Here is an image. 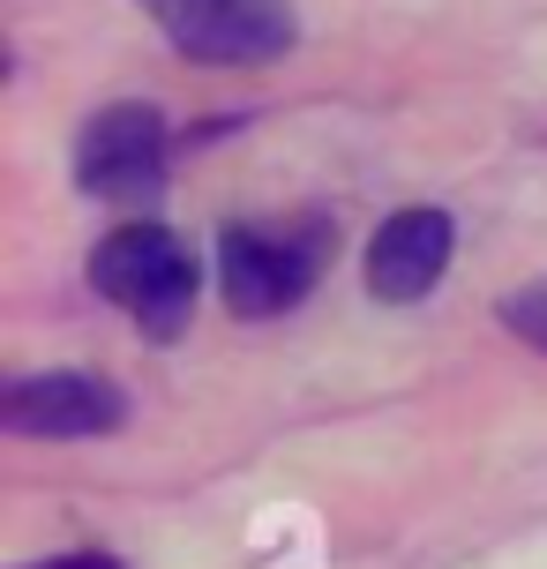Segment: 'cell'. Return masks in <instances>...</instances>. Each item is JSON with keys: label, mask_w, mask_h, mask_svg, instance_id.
<instances>
[{"label": "cell", "mask_w": 547, "mask_h": 569, "mask_svg": "<svg viewBox=\"0 0 547 569\" xmlns=\"http://www.w3.org/2000/svg\"><path fill=\"white\" fill-rule=\"evenodd\" d=\"M338 256V226L322 210H286V218H240L218 232V300L240 322H278L322 284Z\"/></svg>", "instance_id": "1"}, {"label": "cell", "mask_w": 547, "mask_h": 569, "mask_svg": "<svg viewBox=\"0 0 547 569\" xmlns=\"http://www.w3.org/2000/svg\"><path fill=\"white\" fill-rule=\"evenodd\" d=\"M83 278H90V292H98L106 308H120L136 330H143V345H173L180 330H188V315H196L202 262L173 226L136 218V226L106 232V240L90 248Z\"/></svg>", "instance_id": "2"}, {"label": "cell", "mask_w": 547, "mask_h": 569, "mask_svg": "<svg viewBox=\"0 0 547 569\" xmlns=\"http://www.w3.org/2000/svg\"><path fill=\"white\" fill-rule=\"evenodd\" d=\"M173 180V128L158 106L120 98L98 106L76 136V188L90 202H158Z\"/></svg>", "instance_id": "3"}, {"label": "cell", "mask_w": 547, "mask_h": 569, "mask_svg": "<svg viewBox=\"0 0 547 569\" xmlns=\"http://www.w3.org/2000/svg\"><path fill=\"white\" fill-rule=\"evenodd\" d=\"M128 390L90 368H46L0 382V435L16 442H98L128 427Z\"/></svg>", "instance_id": "4"}, {"label": "cell", "mask_w": 547, "mask_h": 569, "mask_svg": "<svg viewBox=\"0 0 547 569\" xmlns=\"http://www.w3.org/2000/svg\"><path fill=\"white\" fill-rule=\"evenodd\" d=\"M166 46H180L202 68H262L292 53V8L286 0H143Z\"/></svg>", "instance_id": "5"}, {"label": "cell", "mask_w": 547, "mask_h": 569, "mask_svg": "<svg viewBox=\"0 0 547 569\" xmlns=\"http://www.w3.org/2000/svg\"><path fill=\"white\" fill-rule=\"evenodd\" d=\"M450 256H458L450 210L412 202V210H390V218L368 232L360 278H368V292L382 308H420V300H435V284L450 278Z\"/></svg>", "instance_id": "6"}, {"label": "cell", "mask_w": 547, "mask_h": 569, "mask_svg": "<svg viewBox=\"0 0 547 569\" xmlns=\"http://www.w3.org/2000/svg\"><path fill=\"white\" fill-rule=\"evenodd\" d=\"M503 330L518 345H533V352H547V284H518V292H503Z\"/></svg>", "instance_id": "7"}, {"label": "cell", "mask_w": 547, "mask_h": 569, "mask_svg": "<svg viewBox=\"0 0 547 569\" xmlns=\"http://www.w3.org/2000/svg\"><path fill=\"white\" fill-rule=\"evenodd\" d=\"M23 569H120V555H106V547H68V555H46V562H23Z\"/></svg>", "instance_id": "8"}]
</instances>
